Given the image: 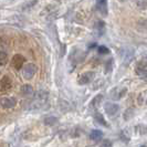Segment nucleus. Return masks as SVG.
I'll return each instance as SVG.
<instances>
[{
	"label": "nucleus",
	"instance_id": "nucleus-21",
	"mask_svg": "<svg viewBox=\"0 0 147 147\" xmlns=\"http://www.w3.org/2000/svg\"><path fill=\"white\" fill-rule=\"evenodd\" d=\"M101 147H111V142L110 140H105V142L102 143Z\"/></svg>",
	"mask_w": 147,
	"mask_h": 147
},
{
	"label": "nucleus",
	"instance_id": "nucleus-12",
	"mask_svg": "<svg viewBox=\"0 0 147 147\" xmlns=\"http://www.w3.org/2000/svg\"><path fill=\"white\" fill-rule=\"evenodd\" d=\"M102 137H103V132L100 131V129H94V131H92L91 134H90V138L92 140H94V142L101 140Z\"/></svg>",
	"mask_w": 147,
	"mask_h": 147
},
{
	"label": "nucleus",
	"instance_id": "nucleus-3",
	"mask_svg": "<svg viewBox=\"0 0 147 147\" xmlns=\"http://www.w3.org/2000/svg\"><path fill=\"white\" fill-rule=\"evenodd\" d=\"M127 93V88H115L111 91L110 97L111 100H114V101H118L121 98H123Z\"/></svg>",
	"mask_w": 147,
	"mask_h": 147
},
{
	"label": "nucleus",
	"instance_id": "nucleus-13",
	"mask_svg": "<svg viewBox=\"0 0 147 147\" xmlns=\"http://www.w3.org/2000/svg\"><path fill=\"white\" fill-rule=\"evenodd\" d=\"M94 118H95V121L98 123V124H101V125H103V126H106V127H110L109 123L105 121V118L103 117V115H102V114L96 113L95 115H94Z\"/></svg>",
	"mask_w": 147,
	"mask_h": 147
},
{
	"label": "nucleus",
	"instance_id": "nucleus-10",
	"mask_svg": "<svg viewBox=\"0 0 147 147\" xmlns=\"http://www.w3.org/2000/svg\"><path fill=\"white\" fill-rule=\"evenodd\" d=\"M96 7L102 15L107 13V0H96Z\"/></svg>",
	"mask_w": 147,
	"mask_h": 147
},
{
	"label": "nucleus",
	"instance_id": "nucleus-8",
	"mask_svg": "<svg viewBox=\"0 0 147 147\" xmlns=\"http://www.w3.org/2000/svg\"><path fill=\"white\" fill-rule=\"evenodd\" d=\"M24 62H26V59L22 57L21 54H16L11 60V64L16 70H20L24 64Z\"/></svg>",
	"mask_w": 147,
	"mask_h": 147
},
{
	"label": "nucleus",
	"instance_id": "nucleus-20",
	"mask_svg": "<svg viewBox=\"0 0 147 147\" xmlns=\"http://www.w3.org/2000/svg\"><path fill=\"white\" fill-rule=\"evenodd\" d=\"M36 3H37V0H32V1L30 2V3H28V5H26V6L23 7V9H28V8H31L32 6H34Z\"/></svg>",
	"mask_w": 147,
	"mask_h": 147
},
{
	"label": "nucleus",
	"instance_id": "nucleus-2",
	"mask_svg": "<svg viewBox=\"0 0 147 147\" xmlns=\"http://www.w3.org/2000/svg\"><path fill=\"white\" fill-rule=\"evenodd\" d=\"M37 72V66L32 63H28L23 66V71H22V75L26 80H31L34 74Z\"/></svg>",
	"mask_w": 147,
	"mask_h": 147
},
{
	"label": "nucleus",
	"instance_id": "nucleus-17",
	"mask_svg": "<svg viewBox=\"0 0 147 147\" xmlns=\"http://www.w3.org/2000/svg\"><path fill=\"white\" fill-rule=\"evenodd\" d=\"M8 62V54L6 52L1 51L0 52V64L1 65H5Z\"/></svg>",
	"mask_w": 147,
	"mask_h": 147
},
{
	"label": "nucleus",
	"instance_id": "nucleus-19",
	"mask_svg": "<svg viewBox=\"0 0 147 147\" xmlns=\"http://www.w3.org/2000/svg\"><path fill=\"white\" fill-rule=\"evenodd\" d=\"M97 51H98L100 54H109V53H110V50H109L105 45H100L98 49H97Z\"/></svg>",
	"mask_w": 147,
	"mask_h": 147
},
{
	"label": "nucleus",
	"instance_id": "nucleus-6",
	"mask_svg": "<svg viewBox=\"0 0 147 147\" xmlns=\"http://www.w3.org/2000/svg\"><path fill=\"white\" fill-rule=\"evenodd\" d=\"M12 88V81H11V79L7 76V75H5V76H2L1 78V81H0V91H1V93H6L8 91H10Z\"/></svg>",
	"mask_w": 147,
	"mask_h": 147
},
{
	"label": "nucleus",
	"instance_id": "nucleus-23",
	"mask_svg": "<svg viewBox=\"0 0 147 147\" xmlns=\"http://www.w3.org/2000/svg\"><path fill=\"white\" fill-rule=\"evenodd\" d=\"M146 103H147V102H146Z\"/></svg>",
	"mask_w": 147,
	"mask_h": 147
},
{
	"label": "nucleus",
	"instance_id": "nucleus-14",
	"mask_svg": "<svg viewBox=\"0 0 147 147\" xmlns=\"http://www.w3.org/2000/svg\"><path fill=\"white\" fill-rule=\"evenodd\" d=\"M102 100H103V96L101 95V94L96 95L95 97L93 98V101L91 102V107L97 109V107H98V105H100V104H101V102H102Z\"/></svg>",
	"mask_w": 147,
	"mask_h": 147
},
{
	"label": "nucleus",
	"instance_id": "nucleus-15",
	"mask_svg": "<svg viewBox=\"0 0 147 147\" xmlns=\"http://www.w3.org/2000/svg\"><path fill=\"white\" fill-rule=\"evenodd\" d=\"M105 31V23L103 21H98L96 23V32L98 33V36H102Z\"/></svg>",
	"mask_w": 147,
	"mask_h": 147
},
{
	"label": "nucleus",
	"instance_id": "nucleus-5",
	"mask_svg": "<svg viewBox=\"0 0 147 147\" xmlns=\"http://www.w3.org/2000/svg\"><path fill=\"white\" fill-rule=\"evenodd\" d=\"M135 72L137 75L143 76V78H147V60H143L138 62L136 66H135Z\"/></svg>",
	"mask_w": 147,
	"mask_h": 147
},
{
	"label": "nucleus",
	"instance_id": "nucleus-7",
	"mask_svg": "<svg viewBox=\"0 0 147 147\" xmlns=\"http://www.w3.org/2000/svg\"><path fill=\"white\" fill-rule=\"evenodd\" d=\"M104 109H105V113L110 116H115L119 111V106H118L116 103H112V102H109V103H105L104 105Z\"/></svg>",
	"mask_w": 147,
	"mask_h": 147
},
{
	"label": "nucleus",
	"instance_id": "nucleus-1",
	"mask_svg": "<svg viewBox=\"0 0 147 147\" xmlns=\"http://www.w3.org/2000/svg\"><path fill=\"white\" fill-rule=\"evenodd\" d=\"M48 96H49V94H48L47 91H42V90L38 91L37 93H36V95H34V97L30 101L29 109H31V110H39V109H41L44 104L47 103Z\"/></svg>",
	"mask_w": 147,
	"mask_h": 147
},
{
	"label": "nucleus",
	"instance_id": "nucleus-4",
	"mask_svg": "<svg viewBox=\"0 0 147 147\" xmlns=\"http://www.w3.org/2000/svg\"><path fill=\"white\" fill-rule=\"evenodd\" d=\"M94 76H95L94 72H91V71L84 72V73H82L81 75L78 78V83H79L80 85L88 84V83H91V82L94 80Z\"/></svg>",
	"mask_w": 147,
	"mask_h": 147
},
{
	"label": "nucleus",
	"instance_id": "nucleus-9",
	"mask_svg": "<svg viewBox=\"0 0 147 147\" xmlns=\"http://www.w3.org/2000/svg\"><path fill=\"white\" fill-rule=\"evenodd\" d=\"M17 105V100L15 97H3L1 100V106L3 109H12Z\"/></svg>",
	"mask_w": 147,
	"mask_h": 147
},
{
	"label": "nucleus",
	"instance_id": "nucleus-22",
	"mask_svg": "<svg viewBox=\"0 0 147 147\" xmlns=\"http://www.w3.org/2000/svg\"><path fill=\"white\" fill-rule=\"evenodd\" d=\"M145 59H146V60H147V57H146V58H145Z\"/></svg>",
	"mask_w": 147,
	"mask_h": 147
},
{
	"label": "nucleus",
	"instance_id": "nucleus-18",
	"mask_svg": "<svg viewBox=\"0 0 147 147\" xmlns=\"http://www.w3.org/2000/svg\"><path fill=\"white\" fill-rule=\"evenodd\" d=\"M44 123H45V125L52 126L58 123V119H57V117H47L44 119Z\"/></svg>",
	"mask_w": 147,
	"mask_h": 147
},
{
	"label": "nucleus",
	"instance_id": "nucleus-11",
	"mask_svg": "<svg viewBox=\"0 0 147 147\" xmlns=\"http://www.w3.org/2000/svg\"><path fill=\"white\" fill-rule=\"evenodd\" d=\"M20 92H21L22 96H30L33 94V88L29 85V84H26V85H22L21 88H20Z\"/></svg>",
	"mask_w": 147,
	"mask_h": 147
},
{
	"label": "nucleus",
	"instance_id": "nucleus-16",
	"mask_svg": "<svg viewBox=\"0 0 147 147\" xmlns=\"http://www.w3.org/2000/svg\"><path fill=\"white\" fill-rule=\"evenodd\" d=\"M135 129H136V133L140 135H147V125H144V124L137 125Z\"/></svg>",
	"mask_w": 147,
	"mask_h": 147
}]
</instances>
